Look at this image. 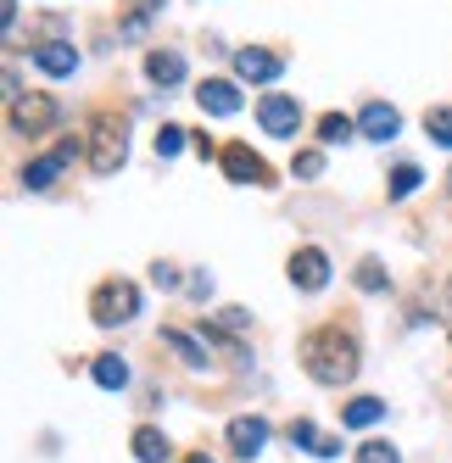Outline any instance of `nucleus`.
Segmentation results:
<instances>
[{"instance_id":"19","label":"nucleus","mask_w":452,"mask_h":463,"mask_svg":"<svg viewBox=\"0 0 452 463\" xmlns=\"http://www.w3.org/2000/svg\"><path fill=\"white\" fill-rule=\"evenodd\" d=\"M346 430H369V424H380L385 419V402H380V396H358V402H346Z\"/></svg>"},{"instance_id":"2","label":"nucleus","mask_w":452,"mask_h":463,"mask_svg":"<svg viewBox=\"0 0 452 463\" xmlns=\"http://www.w3.org/2000/svg\"><path fill=\"white\" fill-rule=\"evenodd\" d=\"M128 162V123L123 118H95V128H89V168L95 174H118Z\"/></svg>"},{"instance_id":"13","label":"nucleus","mask_w":452,"mask_h":463,"mask_svg":"<svg viewBox=\"0 0 452 463\" xmlns=\"http://www.w3.org/2000/svg\"><path fill=\"white\" fill-rule=\"evenodd\" d=\"M230 447H235L240 458H257V452L268 447V419H257V413L235 419V424H230Z\"/></svg>"},{"instance_id":"7","label":"nucleus","mask_w":452,"mask_h":463,"mask_svg":"<svg viewBox=\"0 0 452 463\" xmlns=\"http://www.w3.org/2000/svg\"><path fill=\"white\" fill-rule=\"evenodd\" d=\"M257 123H263L274 140H290L302 128V101H290V95H263V101H257Z\"/></svg>"},{"instance_id":"1","label":"nucleus","mask_w":452,"mask_h":463,"mask_svg":"<svg viewBox=\"0 0 452 463\" xmlns=\"http://www.w3.org/2000/svg\"><path fill=\"white\" fill-rule=\"evenodd\" d=\"M358 363H363L358 341H352L341 324H325V329H313V335H302V369L318 385H346L358 374Z\"/></svg>"},{"instance_id":"10","label":"nucleus","mask_w":452,"mask_h":463,"mask_svg":"<svg viewBox=\"0 0 452 463\" xmlns=\"http://www.w3.org/2000/svg\"><path fill=\"white\" fill-rule=\"evenodd\" d=\"M196 107L212 112V118H235V112H240V90H235L230 79H202V84H196Z\"/></svg>"},{"instance_id":"18","label":"nucleus","mask_w":452,"mask_h":463,"mask_svg":"<svg viewBox=\"0 0 452 463\" xmlns=\"http://www.w3.org/2000/svg\"><path fill=\"white\" fill-rule=\"evenodd\" d=\"M89 374H95V385H101V391H128V363L118 352H101V357L89 363Z\"/></svg>"},{"instance_id":"24","label":"nucleus","mask_w":452,"mask_h":463,"mask_svg":"<svg viewBox=\"0 0 452 463\" xmlns=\"http://www.w3.org/2000/svg\"><path fill=\"white\" fill-rule=\"evenodd\" d=\"M179 151H184V128L163 123V135H156V156H179Z\"/></svg>"},{"instance_id":"17","label":"nucleus","mask_w":452,"mask_h":463,"mask_svg":"<svg viewBox=\"0 0 452 463\" xmlns=\"http://www.w3.org/2000/svg\"><path fill=\"white\" fill-rule=\"evenodd\" d=\"M163 346H174V357L184 363V369H196V374H202L207 363H212V357H207V352L196 346V335H184V329H174V324L163 329Z\"/></svg>"},{"instance_id":"12","label":"nucleus","mask_w":452,"mask_h":463,"mask_svg":"<svg viewBox=\"0 0 452 463\" xmlns=\"http://www.w3.org/2000/svg\"><path fill=\"white\" fill-rule=\"evenodd\" d=\"M34 68L51 73V79H73V73H79V51H73L68 40H45V45L34 51Z\"/></svg>"},{"instance_id":"21","label":"nucleus","mask_w":452,"mask_h":463,"mask_svg":"<svg viewBox=\"0 0 452 463\" xmlns=\"http://www.w3.org/2000/svg\"><path fill=\"white\" fill-rule=\"evenodd\" d=\"M425 135L452 151V107H430V112H425Z\"/></svg>"},{"instance_id":"15","label":"nucleus","mask_w":452,"mask_h":463,"mask_svg":"<svg viewBox=\"0 0 452 463\" xmlns=\"http://www.w3.org/2000/svg\"><path fill=\"white\" fill-rule=\"evenodd\" d=\"M146 79H151L156 90H174V84L184 79V56H179L174 45H163V51H151V56H146Z\"/></svg>"},{"instance_id":"30","label":"nucleus","mask_w":452,"mask_h":463,"mask_svg":"<svg viewBox=\"0 0 452 463\" xmlns=\"http://www.w3.org/2000/svg\"><path fill=\"white\" fill-rule=\"evenodd\" d=\"M447 190H452V174H447Z\"/></svg>"},{"instance_id":"3","label":"nucleus","mask_w":452,"mask_h":463,"mask_svg":"<svg viewBox=\"0 0 452 463\" xmlns=\"http://www.w3.org/2000/svg\"><path fill=\"white\" fill-rule=\"evenodd\" d=\"M135 313H140V285L135 279H107L101 290H95V302H89V318L101 324V329L128 324Z\"/></svg>"},{"instance_id":"8","label":"nucleus","mask_w":452,"mask_h":463,"mask_svg":"<svg viewBox=\"0 0 452 463\" xmlns=\"http://www.w3.org/2000/svg\"><path fill=\"white\" fill-rule=\"evenodd\" d=\"M73 156H79V140H56V151L34 156V162L23 168V184H28V190H51V184H56V174L68 168Z\"/></svg>"},{"instance_id":"4","label":"nucleus","mask_w":452,"mask_h":463,"mask_svg":"<svg viewBox=\"0 0 452 463\" xmlns=\"http://www.w3.org/2000/svg\"><path fill=\"white\" fill-rule=\"evenodd\" d=\"M61 123V107L51 101V95H12V128L17 135H51V128Z\"/></svg>"},{"instance_id":"5","label":"nucleus","mask_w":452,"mask_h":463,"mask_svg":"<svg viewBox=\"0 0 452 463\" xmlns=\"http://www.w3.org/2000/svg\"><path fill=\"white\" fill-rule=\"evenodd\" d=\"M218 162H223V174H230L235 184H274V168H268V162L257 156L251 146H240V140H235V146H223Z\"/></svg>"},{"instance_id":"27","label":"nucleus","mask_w":452,"mask_h":463,"mask_svg":"<svg viewBox=\"0 0 452 463\" xmlns=\"http://www.w3.org/2000/svg\"><path fill=\"white\" fill-rule=\"evenodd\" d=\"M0 28H6V34L17 28V0H0Z\"/></svg>"},{"instance_id":"26","label":"nucleus","mask_w":452,"mask_h":463,"mask_svg":"<svg viewBox=\"0 0 452 463\" xmlns=\"http://www.w3.org/2000/svg\"><path fill=\"white\" fill-rule=\"evenodd\" d=\"M358 285H363V290H385V269H380L374 257H369V262H358Z\"/></svg>"},{"instance_id":"22","label":"nucleus","mask_w":452,"mask_h":463,"mask_svg":"<svg viewBox=\"0 0 452 463\" xmlns=\"http://www.w3.org/2000/svg\"><path fill=\"white\" fill-rule=\"evenodd\" d=\"M419 184H425V174H419V162H397L391 168V195L402 202V195H413Z\"/></svg>"},{"instance_id":"14","label":"nucleus","mask_w":452,"mask_h":463,"mask_svg":"<svg viewBox=\"0 0 452 463\" xmlns=\"http://www.w3.org/2000/svg\"><path fill=\"white\" fill-rule=\"evenodd\" d=\"M285 436H290V447H302V452H313V458H335V452H341V441L325 436V430H318L313 419H297V424L285 430Z\"/></svg>"},{"instance_id":"29","label":"nucleus","mask_w":452,"mask_h":463,"mask_svg":"<svg viewBox=\"0 0 452 463\" xmlns=\"http://www.w3.org/2000/svg\"><path fill=\"white\" fill-rule=\"evenodd\" d=\"M184 463H212V458H207V452H190V458H184Z\"/></svg>"},{"instance_id":"11","label":"nucleus","mask_w":452,"mask_h":463,"mask_svg":"<svg viewBox=\"0 0 452 463\" xmlns=\"http://www.w3.org/2000/svg\"><path fill=\"white\" fill-rule=\"evenodd\" d=\"M397 128H402V118H397V107L391 101H369L363 112H358V135L363 140H397Z\"/></svg>"},{"instance_id":"23","label":"nucleus","mask_w":452,"mask_h":463,"mask_svg":"<svg viewBox=\"0 0 452 463\" xmlns=\"http://www.w3.org/2000/svg\"><path fill=\"white\" fill-rule=\"evenodd\" d=\"M358 463H402V458H397L391 441H363V447H358Z\"/></svg>"},{"instance_id":"9","label":"nucleus","mask_w":452,"mask_h":463,"mask_svg":"<svg viewBox=\"0 0 452 463\" xmlns=\"http://www.w3.org/2000/svg\"><path fill=\"white\" fill-rule=\"evenodd\" d=\"M235 73L251 79V84H274V79L285 73V61H279L274 51H263V45H240V51H235Z\"/></svg>"},{"instance_id":"25","label":"nucleus","mask_w":452,"mask_h":463,"mask_svg":"<svg viewBox=\"0 0 452 463\" xmlns=\"http://www.w3.org/2000/svg\"><path fill=\"white\" fill-rule=\"evenodd\" d=\"M290 168H297V179H318V174H325V156H318V151H302Z\"/></svg>"},{"instance_id":"16","label":"nucleus","mask_w":452,"mask_h":463,"mask_svg":"<svg viewBox=\"0 0 452 463\" xmlns=\"http://www.w3.org/2000/svg\"><path fill=\"white\" fill-rule=\"evenodd\" d=\"M128 452H135L140 463H168V458H174L168 436H163L156 424H140V430H135V441H128Z\"/></svg>"},{"instance_id":"6","label":"nucleus","mask_w":452,"mask_h":463,"mask_svg":"<svg viewBox=\"0 0 452 463\" xmlns=\"http://www.w3.org/2000/svg\"><path fill=\"white\" fill-rule=\"evenodd\" d=\"M285 274H290V285H297V290H325L330 285V257L318 251V246H297V251H290V262H285Z\"/></svg>"},{"instance_id":"20","label":"nucleus","mask_w":452,"mask_h":463,"mask_svg":"<svg viewBox=\"0 0 452 463\" xmlns=\"http://www.w3.org/2000/svg\"><path fill=\"white\" fill-rule=\"evenodd\" d=\"M352 135H358V118H346V112H325V118H318V140H325V146H346Z\"/></svg>"},{"instance_id":"28","label":"nucleus","mask_w":452,"mask_h":463,"mask_svg":"<svg viewBox=\"0 0 452 463\" xmlns=\"http://www.w3.org/2000/svg\"><path fill=\"white\" fill-rule=\"evenodd\" d=\"M151 279H156V285H174V279H179V274H174V269H168V262H151Z\"/></svg>"}]
</instances>
